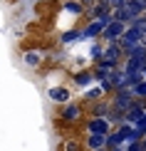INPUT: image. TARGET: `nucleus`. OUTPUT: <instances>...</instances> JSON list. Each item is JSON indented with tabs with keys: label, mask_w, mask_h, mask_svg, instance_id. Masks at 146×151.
Listing matches in <instances>:
<instances>
[{
	"label": "nucleus",
	"mask_w": 146,
	"mask_h": 151,
	"mask_svg": "<svg viewBox=\"0 0 146 151\" xmlns=\"http://www.w3.org/2000/svg\"><path fill=\"white\" fill-rule=\"evenodd\" d=\"M82 114H84V106H82V102H67L62 104V111H60V119L65 124H77Z\"/></svg>",
	"instance_id": "obj_1"
},
{
	"label": "nucleus",
	"mask_w": 146,
	"mask_h": 151,
	"mask_svg": "<svg viewBox=\"0 0 146 151\" xmlns=\"http://www.w3.org/2000/svg\"><path fill=\"white\" fill-rule=\"evenodd\" d=\"M131 102H134V97H131V89H126V87H117V89L111 92V99H109V104L114 109H122V111L129 109Z\"/></svg>",
	"instance_id": "obj_2"
},
{
	"label": "nucleus",
	"mask_w": 146,
	"mask_h": 151,
	"mask_svg": "<svg viewBox=\"0 0 146 151\" xmlns=\"http://www.w3.org/2000/svg\"><path fill=\"white\" fill-rule=\"evenodd\" d=\"M84 131L87 134H99V136H106L111 131V127H109V122H106L104 116H89L84 122Z\"/></svg>",
	"instance_id": "obj_3"
},
{
	"label": "nucleus",
	"mask_w": 146,
	"mask_h": 151,
	"mask_svg": "<svg viewBox=\"0 0 146 151\" xmlns=\"http://www.w3.org/2000/svg\"><path fill=\"white\" fill-rule=\"evenodd\" d=\"M47 97H50V102H55V104H67L69 99H72V92H69L67 84H55V87L47 89Z\"/></svg>",
	"instance_id": "obj_4"
},
{
	"label": "nucleus",
	"mask_w": 146,
	"mask_h": 151,
	"mask_svg": "<svg viewBox=\"0 0 146 151\" xmlns=\"http://www.w3.org/2000/svg\"><path fill=\"white\" fill-rule=\"evenodd\" d=\"M124 30H126V25L117 22V20H111V22L106 25L104 30H101V35H99V37H101V40H104V42H117L119 37L124 35Z\"/></svg>",
	"instance_id": "obj_5"
},
{
	"label": "nucleus",
	"mask_w": 146,
	"mask_h": 151,
	"mask_svg": "<svg viewBox=\"0 0 146 151\" xmlns=\"http://www.w3.org/2000/svg\"><path fill=\"white\" fill-rule=\"evenodd\" d=\"M111 109L109 99H97V102H89V116H106V111Z\"/></svg>",
	"instance_id": "obj_6"
},
{
	"label": "nucleus",
	"mask_w": 146,
	"mask_h": 151,
	"mask_svg": "<svg viewBox=\"0 0 146 151\" xmlns=\"http://www.w3.org/2000/svg\"><path fill=\"white\" fill-rule=\"evenodd\" d=\"M62 12H69L72 17H82V5H79V0H65L62 3Z\"/></svg>",
	"instance_id": "obj_7"
},
{
	"label": "nucleus",
	"mask_w": 146,
	"mask_h": 151,
	"mask_svg": "<svg viewBox=\"0 0 146 151\" xmlns=\"http://www.w3.org/2000/svg\"><path fill=\"white\" fill-rule=\"evenodd\" d=\"M72 79H74V84H79V87H87V84H92V82H94L92 70H79V72H74Z\"/></svg>",
	"instance_id": "obj_8"
},
{
	"label": "nucleus",
	"mask_w": 146,
	"mask_h": 151,
	"mask_svg": "<svg viewBox=\"0 0 146 151\" xmlns=\"http://www.w3.org/2000/svg\"><path fill=\"white\" fill-rule=\"evenodd\" d=\"M104 141H106V136H99V134H87L84 149H89V151H94V149H101V146H104Z\"/></svg>",
	"instance_id": "obj_9"
},
{
	"label": "nucleus",
	"mask_w": 146,
	"mask_h": 151,
	"mask_svg": "<svg viewBox=\"0 0 146 151\" xmlns=\"http://www.w3.org/2000/svg\"><path fill=\"white\" fill-rule=\"evenodd\" d=\"M42 60H45V52H42V50H30V52H25V62H27L30 67H40Z\"/></svg>",
	"instance_id": "obj_10"
},
{
	"label": "nucleus",
	"mask_w": 146,
	"mask_h": 151,
	"mask_svg": "<svg viewBox=\"0 0 146 151\" xmlns=\"http://www.w3.org/2000/svg\"><path fill=\"white\" fill-rule=\"evenodd\" d=\"M77 40H82V30H77V27H72V30H67V32H62V37H60L62 45H69V42H77Z\"/></svg>",
	"instance_id": "obj_11"
},
{
	"label": "nucleus",
	"mask_w": 146,
	"mask_h": 151,
	"mask_svg": "<svg viewBox=\"0 0 146 151\" xmlns=\"http://www.w3.org/2000/svg\"><path fill=\"white\" fill-rule=\"evenodd\" d=\"M104 94H106V92L97 84V87H89V89L84 92V99H87V102H97V99H104Z\"/></svg>",
	"instance_id": "obj_12"
},
{
	"label": "nucleus",
	"mask_w": 146,
	"mask_h": 151,
	"mask_svg": "<svg viewBox=\"0 0 146 151\" xmlns=\"http://www.w3.org/2000/svg\"><path fill=\"white\" fill-rule=\"evenodd\" d=\"M131 97H136V99H146V79L136 82V84L131 87Z\"/></svg>",
	"instance_id": "obj_13"
},
{
	"label": "nucleus",
	"mask_w": 146,
	"mask_h": 151,
	"mask_svg": "<svg viewBox=\"0 0 146 151\" xmlns=\"http://www.w3.org/2000/svg\"><path fill=\"white\" fill-rule=\"evenodd\" d=\"M62 151H84V144H82L79 139H67L65 144H62Z\"/></svg>",
	"instance_id": "obj_14"
},
{
	"label": "nucleus",
	"mask_w": 146,
	"mask_h": 151,
	"mask_svg": "<svg viewBox=\"0 0 146 151\" xmlns=\"http://www.w3.org/2000/svg\"><path fill=\"white\" fill-rule=\"evenodd\" d=\"M101 55H104V45H92L89 57H92V60H101Z\"/></svg>",
	"instance_id": "obj_15"
},
{
	"label": "nucleus",
	"mask_w": 146,
	"mask_h": 151,
	"mask_svg": "<svg viewBox=\"0 0 146 151\" xmlns=\"http://www.w3.org/2000/svg\"><path fill=\"white\" fill-rule=\"evenodd\" d=\"M79 5H82V10H89L97 5V0H79Z\"/></svg>",
	"instance_id": "obj_16"
},
{
	"label": "nucleus",
	"mask_w": 146,
	"mask_h": 151,
	"mask_svg": "<svg viewBox=\"0 0 146 151\" xmlns=\"http://www.w3.org/2000/svg\"><path fill=\"white\" fill-rule=\"evenodd\" d=\"M139 72H141V77L146 79V62H144V65H141V70H139Z\"/></svg>",
	"instance_id": "obj_17"
},
{
	"label": "nucleus",
	"mask_w": 146,
	"mask_h": 151,
	"mask_svg": "<svg viewBox=\"0 0 146 151\" xmlns=\"http://www.w3.org/2000/svg\"><path fill=\"white\" fill-rule=\"evenodd\" d=\"M109 151H124V144H122V146H114V149H109Z\"/></svg>",
	"instance_id": "obj_18"
},
{
	"label": "nucleus",
	"mask_w": 146,
	"mask_h": 151,
	"mask_svg": "<svg viewBox=\"0 0 146 151\" xmlns=\"http://www.w3.org/2000/svg\"><path fill=\"white\" fill-rule=\"evenodd\" d=\"M94 151H109V149H106V146H101V149H94Z\"/></svg>",
	"instance_id": "obj_19"
},
{
	"label": "nucleus",
	"mask_w": 146,
	"mask_h": 151,
	"mask_svg": "<svg viewBox=\"0 0 146 151\" xmlns=\"http://www.w3.org/2000/svg\"><path fill=\"white\" fill-rule=\"evenodd\" d=\"M97 3H104V5H109V0H97Z\"/></svg>",
	"instance_id": "obj_20"
}]
</instances>
